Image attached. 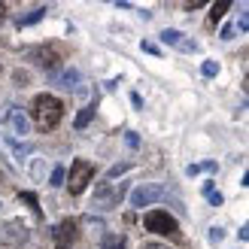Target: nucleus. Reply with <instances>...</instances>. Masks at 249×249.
<instances>
[{"label":"nucleus","instance_id":"nucleus-28","mask_svg":"<svg viewBox=\"0 0 249 249\" xmlns=\"http://www.w3.org/2000/svg\"><path fill=\"white\" fill-rule=\"evenodd\" d=\"M131 104H134L137 109H143V97H140V94H137V91H134V94H131Z\"/></svg>","mask_w":249,"mask_h":249},{"label":"nucleus","instance_id":"nucleus-5","mask_svg":"<svg viewBox=\"0 0 249 249\" xmlns=\"http://www.w3.org/2000/svg\"><path fill=\"white\" fill-rule=\"evenodd\" d=\"M124 192H128V182H101L94 189V207L101 210H116L122 204Z\"/></svg>","mask_w":249,"mask_h":249},{"label":"nucleus","instance_id":"nucleus-30","mask_svg":"<svg viewBox=\"0 0 249 249\" xmlns=\"http://www.w3.org/2000/svg\"><path fill=\"white\" fill-rule=\"evenodd\" d=\"M3 18H6V3H0V24H3Z\"/></svg>","mask_w":249,"mask_h":249},{"label":"nucleus","instance_id":"nucleus-14","mask_svg":"<svg viewBox=\"0 0 249 249\" xmlns=\"http://www.w3.org/2000/svg\"><path fill=\"white\" fill-rule=\"evenodd\" d=\"M49 185H52V189H61V185H67V170L61 167V164H55V167H52V177H49Z\"/></svg>","mask_w":249,"mask_h":249},{"label":"nucleus","instance_id":"nucleus-2","mask_svg":"<svg viewBox=\"0 0 249 249\" xmlns=\"http://www.w3.org/2000/svg\"><path fill=\"white\" fill-rule=\"evenodd\" d=\"M143 228L152 231V234H161V237H177L179 222H177V216H170L167 210H149L143 216Z\"/></svg>","mask_w":249,"mask_h":249},{"label":"nucleus","instance_id":"nucleus-1","mask_svg":"<svg viewBox=\"0 0 249 249\" xmlns=\"http://www.w3.org/2000/svg\"><path fill=\"white\" fill-rule=\"evenodd\" d=\"M31 119L36 122V128L52 131L61 124V119H64V104H61L55 94H36L34 104H31Z\"/></svg>","mask_w":249,"mask_h":249},{"label":"nucleus","instance_id":"nucleus-3","mask_svg":"<svg viewBox=\"0 0 249 249\" xmlns=\"http://www.w3.org/2000/svg\"><path fill=\"white\" fill-rule=\"evenodd\" d=\"M164 197H167V185L164 182H140L131 192V207L143 210V207H152L158 201H164Z\"/></svg>","mask_w":249,"mask_h":249},{"label":"nucleus","instance_id":"nucleus-16","mask_svg":"<svg viewBox=\"0 0 249 249\" xmlns=\"http://www.w3.org/2000/svg\"><path fill=\"white\" fill-rule=\"evenodd\" d=\"M124 170H131V161H122V164H113V167L107 170V179H104V182H113V179H119Z\"/></svg>","mask_w":249,"mask_h":249},{"label":"nucleus","instance_id":"nucleus-29","mask_svg":"<svg viewBox=\"0 0 249 249\" xmlns=\"http://www.w3.org/2000/svg\"><path fill=\"white\" fill-rule=\"evenodd\" d=\"M185 173H189V177H197V173H201V164H189V167H185Z\"/></svg>","mask_w":249,"mask_h":249},{"label":"nucleus","instance_id":"nucleus-20","mask_svg":"<svg viewBox=\"0 0 249 249\" xmlns=\"http://www.w3.org/2000/svg\"><path fill=\"white\" fill-rule=\"evenodd\" d=\"M222 240H225V228L213 225V228H210V243H222Z\"/></svg>","mask_w":249,"mask_h":249},{"label":"nucleus","instance_id":"nucleus-6","mask_svg":"<svg viewBox=\"0 0 249 249\" xmlns=\"http://www.w3.org/2000/svg\"><path fill=\"white\" fill-rule=\"evenodd\" d=\"M28 58H31V64H36V67H43V70H55L61 61H64V52H61L58 46H36V49H31L28 52Z\"/></svg>","mask_w":249,"mask_h":249},{"label":"nucleus","instance_id":"nucleus-24","mask_svg":"<svg viewBox=\"0 0 249 249\" xmlns=\"http://www.w3.org/2000/svg\"><path fill=\"white\" fill-rule=\"evenodd\" d=\"M204 195H207V201L213 204V207H219V204H222V192H204Z\"/></svg>","mask_w":249,"mask_h":249},{"label":"nucleus","instance_id":"nucleus-26","mask_svg":"<svg viewBox=\"0 0 249 249\" xmlns=\"http://www.w3.org/2000/svg\"><path fill=\"white\" fill-rule=\"evenodd\" d=\"M222 40H234V24H225V28H222Z\"/></svg>","mask_w":249,"mask_h":249},{"label":"nucleus","instance_id":"nucleus-21","mask_svg":"<svg viewBox=\"0 0 249 249\" xmlns=\"http://www.w3.org/2000/svg\"><path fill=\"white\" fill-rule=\"evenodd\" d=\"M140 49H143V52H149V55H155V58H161V49H158L155 43H149V40H143Z\"/></svg>","mask_w":249,"mask_h":249},{"label":"nucleus","instance_id":"nucleus-9","mask_svg":"<svg viewBox=\"0 0 249 249\" xmlns=\"http://www.w3.org/2000/svg\"><path fill=\"white\" fill-rule=\"evenodd\" d=\"M55 85H61V89H79V82H82V73L76 67H67V70H61L55 73Z\"/></svg>","mask_w":249,"mask_h":249},{"label":"nucleus","instance_id":"nucleus-27","mask_svg":"<svg viewBox=\"0 0 249 249\" xmlns=\"http://www.w3.org/2000/svg\"><path fill=\"white\" fill-rule=\"evenodd\" d=\"M143 249H170L167 243H158V240H149V243H143Z\"/></svg>","mask_w":249,"mask_h":249},{"label":"nucleus","instance_id":"nucleus-13","mask_svg":"<svg viewBox=\"0 0 249 249\" xmlns=\"http://www.w3.org/2000/svg\"><path fill=\"white\" fill-rule=\"evenodd\" d=\"M101 249H124V237L109 231V234H104V237H101Z\"/></svg>","mask_w":249,"mask_h":249},{"label":"nucleus","instance_id":"nucleus-17","mask_svg":"<svg viewBox=\"0 0 249 249\" xmlns=\"http://www.w3.org/2000/svg\"><path fill=\"white\" fill-rule=\"evenodd\" d=\"M18 197H21V201H24V204H28L31 210H34V213H36V216H40V213H43V210H40V197H36L34 192H21Z\"/></svg>","mask_w":249,"mask_h":249},{"label":"nucleus","instance_id":"nucleus-32","mask_svg":"<svg viewBox=\"0 0 249 249\" xmlns=\"http://www.w3.org/2000/svg\"><path fill=\"white\" fill-rule=\"evenodd\" d=\"M0 207H3V204H0Z\"/></svg>","mask_w":249,"mask_h":249},{"label":"nucleus","instance_id":"nucleus-19","mask_svg":"<svg viewBox=\"0 0 249 249\" xmlns=\"http://www.w3.org/2000/svg\"><path fill=\"white\" fill-rule=\"evenodd\" d=\"M201 73H204L207 79L216 76V73H219V64H216V61H204V64H201Z\"/></svg>","mask_w":249,"mask_h":249},{"label":"nucleus","instance_id":"nucleus-22","mask_svg":"<svg viewBox=\"0 0 249 249\" xmlns=\"http://www.w3.org/2000/svg\"><path fill=\"white\" fill-rule=\"evenodd\" d=\"M177 49H179V52H197V43L195 40H182Z\"/></svg>","mask_w":249,"mask_h":249},{"label":"nucleus","instance_id":"nucleus-31","mask_svg":"<svg viewBox=\"0 0 249 249\" xmlns=\"http://www.w3.org/2000/svg\"><path fill=\"white\" fill-rule=\"evenodd\" d=\"M0 73H3V67H0Z\"/></svg>","mask_w":249,"mask_h":249},{"label":"nucleus","instance_id":"nucleus-15","mask_svg":"<svg viewBox=\"0 0 249 249\" xmlns=\"http://www.w3.org/2000/svg\"><path fill=\"white\" fill-rule=\"evenodd\" d=\"M3 143H6V146L12 149V155H16L18 161H21L24 155H28V152H31V146H21V143L16 140V137H3Z\"/></svg>","mask_w":249,"mask_h":249},{"label":"nucleus","instance_id":"nucleus-18","mask_svg":"<svg viewBox=\"0 0 249 249\" xmlns=\"http://www.w3.org/2000/svg\"><path fill=\"white\" fill-rule=\"evenodd\" d=\"M228 6L231 3H213V6H210V21H222V16H225V12H228Z\"/></svg>","mask_w":249,"mask_h":249},{"label":"nucleus","instance_id":"nucleus-23","mask_svg":"<svg viewBox=\"0 0 249 249\" xmlns=\"http://www.w3.org/2000/svg\"><path fill=\"white\" fill-rule=\"evenodd\" d=\"M234 31H243V34L249 31V18H246V12H240V21L234 24Z\"/></svg>","mask_w":249,"mask_h":249},{"label":"nucleus","instance_id":"nucleus-4","mask_svg":"<svg viewBox=\"0 0 249 249\" xmlns=\"http://www.w3.org/2000/svg\"><path fill=\"white\" fill-rule=\"evenodd\" d=\"M94 173H97V167L91 164L89 158H76L70 164V182H67V189H70V195H82L85 189H89V182L94 179Z\"/></svg>","mask_w":249,"mask_h":249},{"label":"nucleus","instance_id":"nucleus-12","mask_svg":"<svg viewBox=\"0 0 249 249\" xmlns=\"http://www.w3.org/2000/svg\"><path fill=\"white\" fill-rule=\"evenodd\" d=\"M91 119H94V104L82 107V113L76 116V122H73V124H76V131H85V128H89V124H91Z\"/></svg>","mask_w":249,"mask_h":249},{"label":"nucleus","instance_id":"nucleus-25","mask_svg":"<svg viewBox=\"0 0 249 249\" xmlns=\"http://www.w3.org/2000/svg\"><path fill=\"white\" fill-rule=\"evenodd\" d=\"M124 140H128V146H131V149L140 146V137H137V131H128V137H124Z\"/></svg>","mask_w":249,"mask_h":249},{"label":"nucleus","instance_id":"nucleus-7","mask_svg":"<svg viewBox=\"0 0 249 249\" xmlns=\"http://www.w3.org/2000/svg\"><path fill=\"white\" fill-rule=\"evenodd\" d=\"M79 237V225H76V219H61L55 231H52V240H55V249H70L73 243H76Z\"/></svg>","mask_w":249,"mask_h":249},{"label":"nucleus","instance_id":"nucleus-10","mask_svg":"<svg viewBox=\"0 0 249 249\" xmlns=\"http://www.w3.org/2000/svg\"><path fill=\"white\" fill-rule=\"evenodd\" d=\"M46 12H49V6H34L28 16H21V18H18V28H31V24H36L40 18H46Z\"/></svg>","mask_w":249,"mask_h":249},{"label":"nucleus","instance_id":"nucleus-11","mask_svg":"<svg viewBox=\"0 0 249 249\" xmlns=\"http://www.w3.org/2000/svg\"><path fill=\"white\" fill-rule=\"evenodd\" d=\"M158 40L164 43V46H179V43L185 40V34H182V31H177V28H164V31L158 34Z\"/></svg>","mask_w":249,"mask_h":249},{"label":"nucleus","instance_id":"nucleus-8","mask_svg":"<svg viewBox=\"0 0 249 249\" xmlns=\"http://www.w3.org/2000/svg\"><path fill=\"white\" fill-rule=\"evenodd\" d=\"M0 119H3V122H9L12 124V131H16V134H28V128H31V124H28V116H24L21 113V109L16 107V104H9L6 109H3V116H0Z\"/></svg>","mask_w":249,"mask_h":249}]
</instances>
